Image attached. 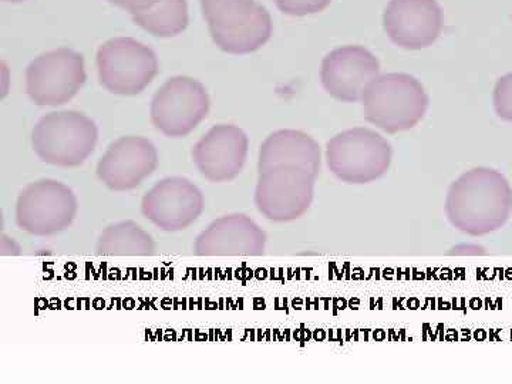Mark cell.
<instances>
[{
  "instance_id": "6da1fadb",
  "label": "cell",
  "mask_w": 512,
  "mask_h": 384,
  "mask_svg": "<svg viewBox=\"0 0 512 384\" xmlns=\"http://www.w3.org/2000/svg\"><path fill=\"white\" fill-rule=\"evenodd\" d=\"M446 215L450 224L470 237H484L503 228L512 212V188L491 168L478 167L448 188Z\"/></svg>"
},
{
  "instance_id": "7a4b0ae2",
  "label": "cell",
  "mask_w": 512,
  "mask_h": 384,
  "mask_svg": "<svg viewBox=\"0 0 512 384\" xmlns=\"http://www.w3.org/2000/svg\"><path fill=\"white\" fill-rule=\"evenodd\" d=\"M365 117L373 126L389 134L412 130L429 109L423 84L404 73L377 77L363 94Z\"/></svg>"
},
{
  "instance_id": "3957f363",
  "label": "cell",
  "mask_w": 512,
  "mask_h": 384,
  "mask_svg": "<svg viewBox=\"0 0 512 384\" xmlns=\"http://www.w3.org/2000/svg\"><path fill=\"white\" fill-rule=\"evenodd\" d=\"M201 8L222 52L248 55L271 39V15L255 0H201Z\"/></svg>"
},
{
  "instance_id": "277c9868",
  "label": "cell",
  "mask_w": 512,
  "mask_h": 384,
  "mask_svg": "<svg viewBox=\"0 0 512 384\" xmlns=\"http://www.w3.org/2000/svg\"><path fill=\"white\" fill-rule=\"evenodd\" d=\"M99 140L96 123L74 110L55 111L40 119L32 131V147L43 163L79 167L92 156Z\"/></svg>"
},
{
  "instance_id": "5b68a950",
  "label": "cell",
  "mask_w": 512,
  "mask_h": 384,
  "mask_svg": "<svg viewBox=\"0 0 512 384\" xmlns=\"http://www.w3.org/2000/svg\"><path fill=\"white\" fill-rule=\"evenodd\" d=\"M393 148L389 141L370 128L343 131L326 146L330 173L346 184H370L389 171Z\"/></svg>"
},
{
  "instance_id": "8992f818",
  "label": "cell",
  "mask_w": 512,
  "mask_h": 384,
  "mask_svg": "<svg viewBox=\"0 0 512 384\" xmlns=\"http://www.w3.org/2000/svg\"><path fill=\"white\" fill-rule=\"evenodd\" d=\"M101 86L119 96H137L158 73V60L151 47L131 37H114L97 52Z\"/></svg>"
},
{
  "instance_id": "52a82bcc",
  "label": "cell",
  "mask_w": 512,
  "mask_h": 384,
  "mask_svg": "<svg viewBox=\"0 0 512 384\" xmlns=\"http://www.w3.org/2000/svg\"><path fill=\"white\" fill-rule=\"evenodd\" d=\"M76 215V195L60 181L40 180L29 184L16 202L18 227L35 237H52L66 231Z\"/></svg>"
},
{
  "instance_id": "ba28073f",
  "label": "cell",
  "mask_w": 512,
  "mask_h": 384,
  "mask_svg": "<svg viewBox=\"0 0 512 384\" xmlns=\"http://www.w3.org/2000/svg\"><path fill=\"white\" fill-rule=\"evenodd\" d=\"M86 80L84 57L62 47L43 53L29 64L26 92L37 106H63L80 92Z\"/></svg>"
},
{
  "instance_id": "9c48e42d",
  "label": "cell",
  "mask_w": 512,
  "mask_h": 384,
  "mask_svg": "<svg viewBox=\"0 0 512 384\" xmlns=\"http://www.w3.org/2000/svg\"><path fill=\"white\" fill-rule=\"evenodd\" d=\"M204 84L187 76L167 80L151 101V121L164 136L180 138L197 128L210 111Z\"/></svg>"
},
{
  "instance_id": "30bf717a",
  "label": "cell",
  "mask_w": 512,
  "mask_h": 384,
  "mask_svg": "<svg viewBox=\"0 0 512 384\" xmlns=\"http://www.w3.org/2000/svg\"><path fill=\"white\" fill-rule=\"evenodd\" d=\"M316 175L293 168H274L259 173L255 205L266 220H299L311 208Z\"/></svg>"
},
{
  "instance_id": "8fae6325",
  "label": "cell",
  "mask_w": 512,
  "mask_h": 384,
  "mask_svg": "<svg viewBox=\"0 0 512 384\" xmlns=\"http://www.w3.org/2000/svg\"><path fill=\"white\" fill-rule=\"evenodd\" d=\"M141 212L163 231H183L204 212V195L187 178H165L144 195Z\"/></svg>"
},
{
  "instance_id": "7c38bea8",
  "label": "cell",
  "mask_w": 512,
  "mask_h": 384,
  "mask_svg": "<svg viewBox=\"0 0 512 384\" xmlns=\"http://www.w3.org/2000/svg\"><path fill=\"white\" fill-rule=\"evenodd\" d=\"M379 76V60L362 46L333 50L323 59L320 69V80L326 92L343 103L362 100L367 87Z\"/></svg>"
},
{
  "instance_id": "4fadbf2b",
  "label": "cell",
  "mask_w": 512,
  "mask_h": 384,
  "mask_svg": "<svg viewBox=\"0 0 512 384\" xmlns=\"http://www.w3.org/2000/svg\"><path fill=\"white\" fill-rule=\"evenodd\" d=\"M158 167L157 148L144 137L114 141L97 164V177L113 191H130L141 185Z\"/></svg>"
},
{
  "instance_id": "5bb4252c",
  "label": "cell",
  "mask_w": 512,
  "mask_h": 384,
  "mask_svg": "<svg viewBox=\"0 0 512 384\" xmlns=\"http://www.w3.org/2000/svg\"><path fill=\"white\" fill-rule=\"evenodd\" d=\"M248 148L244 130L232 124H220L195 144L192 160L211 183H227L241 174L247 163Z\"/></svg>"
},
{
  "instance_id": "9a60e30c",
  "label": "cell",
  "mask_w": 512,
  "mask_h": 384,
  "mask_svg": "<svg viewBox=\"0 0 512 384\" xmlns=\"http://www.w3.org/2000/svg\"><path fill=\"white\" fill-rule=\"evenodd\" d=\"M383 23L397 46L420 50L439 39L443 12L436 0H392L384 10Z\"/></svg>"
},
{
  "instance_id": "2e32d148",
  "label": "cell",
  "mask_w": 512,
  "mask_h": 384,
  "mask_svg": "<svg viewBox=\"0 0 512 384\" xmlns=\"http://www.w3.org/2000/svg\"><path fill=\"white\" fill-rule=\"evenodd\" d=\"M266 235L244 214L225 215L202 231L194 244L197 256H261Z\"/></svg>"
},
{
  "instance_id": "e0dca14e",
  "label": "cell",
  "mask_w": 512,
  "mask_h": 384,
  "mask_svg": "<svg viewBox=\"0 0 512 384\" xmlns=\"http://www.w3.org/2000/svg\"><path fill=\"white\" fill-rule=\"evenodd\" d=\"M320 157L319 144L309 134L299 130H279L262 143L258 170L265 173L274 168H293L318 177Z\"/></svg>"
},
{
  "instance_id": "ac0fdd59",
  "label": "cell",
  "mask_w": 512,
  "mask_h": 384,
  "mask_svg": "<svg viewBox=\"0 0 512 384\" xmlns=\"http://www.w3.org/2000/svg\"><path fill=\"white\" fill-rule=\"evenodd\" d=\"M157 245L134 221L117 222L101 232L96 251L104 256H151Z\"/></svg>"
},
{
  "instance_id": "d6986e66",
  "label": "cell",
  "mask_w": 512,
  "mask_h": 384,
  "mask_svg": "<svg viewBox=\"0 0 512 384\" xmlns=\"http://www.w3.org/2000/svg\"><path fill=\"white\" fill-rule=\"evenodd\" d=\"M136 25L157 37H173L187 29V0H161L153 9L133 15Z\"/></svg>"
},
{
  "instance_id": "ffe728a7",
  "label": "cell",
  "mask_w": 512,
  "mask_h": 384,
  "mask_svg": "<svg viewBox=\"0 0 512 384\" xmlns=\"http://www.w3.org/2000/svg\"><path fill=\"white\" fill-rule=\"evenodd\" d=\"M493 101L498 117L512 123V72L505 74L495 84Z\"/></svg>"
},
{
  "instance_id": "44dd1931",
  "label": "cell",
  "mask_w": 512,
  "mask_h": 384,
  "mask_svg": "<svg viewBox=\"0 0 512 384\" xmlns=\"http://www.w3.org/2000/svg\"><path fill=\"white\" fill-rule=\"evenodd\" d=\"M279 10L291 16H306L322 12L332 0H274Z\"/></svg>"
},
{
  "instance_id": "7402d4cb",
  "label": "cell",
  "mask_w": 512,
  "mask_h": 384,
  "mask_svg": "<svg viewBox=\"0 0 512 384\" xmlns=\"http://www.w3.org/2000/svg\"><path fill=\"white\" fill-rule=\"evenodd\" d=\"M110 2L121 9L127 10L131 15H137V13L153 9L161 0H110Z\"/></svg>"
},
{
  "instance_id": "603a6c76",
  "label": "cell",
  "mask_w": 512,
  "mask_h": 384,
  "mask_svg": "<svg viewBox=\"0 0 512 384\" xmlns=\"http://www.w3.org/2000/svg\"><path fill=\"white\" fill-rule=\"evenodd\" d=\"M451 255H484L485 251L480 245L463 244L451 249Z\"/></svg>"
},
{
  "instance_id": "cb8c5ba5",
  "label": "cell",
  "mask_w": 512,
  "mask_h": 384,
  "mask_svg": "<svg viewBox=\"0 0 512 384\" xmlns=\"http://www.w3.org/2000/svg\"><path fill=\"white\" fill-rule=\"evenodd\" d=\"M5 2L19 3L23 2V0H5Z\"/></svg>"
}]
</instances>
